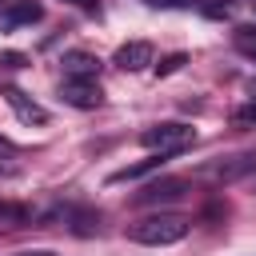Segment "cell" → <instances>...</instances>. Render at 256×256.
<instances>
[{
	"instance_id": "8992f818",
	"label": "cell",
	"mask_w": 256,
	"mask_h": 256,
	"mask_svg": "<svg viewBox=\"0 0 256 256\" xmlns=\"http://www.w3.org/2000/svg\"><path fill=\"white\" fill-rule=\"evenodd\" d=\"M180 196H184V180L164 176V180H152L144 192H136V204H172Z\"/></svg>"
},
{
	"instance_id": "277c9868",
	"label": "cell",
	"mask_w": 256,
	"mask_h": 256,
	"mask_svg": "<svg viewBox=\"0 0 256 256\" xmlns=\"http://www.w3.org/2000/svg\"><path fill=\"white\" fill-rule=\"evenodd\" d=\"M60 100L72 108H100L104 104V88L100 80H64L60 84Z\"/></svg>"
},
{
	"instance_id": "2e32d148",
	"label": "cell",
	"mask_w": 256,
	"mask_h": 256,
	"mask_svg": "<svg viewBox=\"0 0 256 256\" xmlns=\"http://www.w3.org/2000/svg\"><path fill=\"white\" fill-rule=\"evenodd\" d=\"M0 68H24V56L20 52H0Z\"/></svg>"
},
{
	"instance_id": "7c38bea8",
	"label": "cell",
	"mask_w": 256,
	"mask_h": 256,
	"mask_svg": "<svg viewBox=\"0 0 256 256\" xmlns=\"http://www.w3.org/2000/svg\"><path fill=\"white\" fill-rule=\"evenodd\" d=\"M196 8H200V16H208V20H228V16L240 8V0H196Z\"/></svg>"
},
{
	"instance_id": "ba28073f",
	"label": "cell",
	"mask_w": 256,
	"mask_h": 256,
	"mask_svg": "<svg viewBox=\"0 0 256 256\" xmlns=\"http://www.w3.org/2000/svg\"><path fill=\"white\" fill-rule=\"evenodd\" d=\"M4 100H8V108L16 112V120L36 124V128H40V124H48V112H44V108H40L32 96H24L20 88H8V92H4Z\"/></svg>"
},
{
	"instance_id": "52a82bcc",
	"label": "cell",
	"mask_w": 256,
	"mask_h": 256,
	"mask_svg": "<svg viewBox=\"0 0 256 256\" xmlns=\"http://www.w3.org/2000/svg\"><path fill=\"white\" fill-rule=\"evenodd\" d=\"M44 16L40 0H12L8 8H0V28H24V24H36Z\"/></svg>"
},
{
	"instance_id": "e0dca14e",
	"label": "cell",
	"mask_w": 256,
	"mask_h": 256,
	"mask_svg": "<svg viewBox=\"0 0 256 256\" xmlns=\"http://www.w3.org/2000/svg\"><path fill=\"white\" fill-rule=\"evenodd\" d=\"M144 4H152V8H188L196 0H144Z\"/></svg>"
},
{
	"instance_id": "44dd1931",
	"label": "cell",
	"mask_w": 256,
	"mask_h": 256,
	"mask_svg": "<svg viewBox=\"0 0 256 256\" xmlns=\"http://www.w3.org/2000/svg\"><path fill=\"white\" fill-rule=\"evenodd\" d=\"M252 92H256V84H252Z\"/></svg>"
},
{
	"instance_id": "9c48e42d",
	"label": "cell",
	"mask_w": 256,
	"mask_h": 256,
	"mask_svg": "<svg viewBox=\"0 0 256 256\" xmlns=\"http://www.w3.org/2000/svg\"><path fill=\"white\" fill-rule=\"evenodd\" d=\"M64 80H96L100 72V60L92 52H64Z\"/></svg>"
},
{
	"instance_id": "d6986e66",
	"label": "cell",
	"mask_w": 256,
	"mask_h": 256,
	"mask_svg": "<svg viewBox=\"0 0 256 256\" xmlns=\"http://www.w3.org/2000/svg\"><path fill=\"white\" fill-rule=\"evenodd\" d=\"M16 256H56L52 248H28V252H16Z\"/></svg>"
},
{
	"instance_id": "8fae6325",
	"label": "cell",
	"mask_w": 256,
	"mask_h": 256,
	"mask_svg": "<svg viewBox=\"0 0 256 256\" xmlns=\"http://www.w3.org/2000/svg\"><path fill=\"white\" fill-rule=\"evenodd\" d=\"M160 164H164V156H156V152H152L148 160H136V164H128V168L112 172V176H108V184H128V180H144V176H148V172H156Z\"/></svg>"
},
{
	"instance_id": "3957f363",
	"label": "cell",
	"mask_w": 256,
	"mask_h": 256,
	"mask_svg": "<svg viewBox=\"0 0 256 256\" xmlns=\"http://www.w3.org/2000/svg\"><path fill=\"white\" fill-rule=\"evenodd\" d=\"M252 172H256V152H240V156H228V160H216V164L200 168V176L212 180V184H232V180H244Z\"/></svg>"
},
{
	"instance_id": "4fadbf2b",
	"label": "cell",
	"mask_w": 256,
	"mask_h": 256,
	"mask_svg": "<svg viewBox=\"0 0 256 256\" xmlns=\"http://www.w3.org/2000/svg\"><path fill=\"white\" fill-rule=\"evenodd\" d=\"M232 44H236V52H240V56H248V60H256V28H236V36H232Z\"/></svg>"
},
{
	"instance_id": "5bb4252c",
	"label": "cell",
	"mask_w": 256,
	"mask_h": 256,
	"mask_svg": "<svg viewBox=\"0 0 256 256\" xmlns=\"http://www.w3.org/2000/svg\"><path fill=\"white\" fill-rule=\"evenodd\" d=\"M184 64H188V56H184V52H172L168 60H160V64H156V76H172V72H180Z\"/></svg>"
},
{
	"instance_id": "ffe728a7",
	"label": "cell",
	"mask_w": 256,
	"mask_h": 256,
	"mask_svg": "<svg viewBox=\"0 0 256 256\" xmlns=\"http://www.w3.org/2000/svg\"><path fill=\"white\" fill-rule=\"evenodd\" d=\"M0 156H12V140L8 136H0Z\"/></svg>"
},
{
	"instance_id": "9a60e30c",
	"label": "cell",
	"mask_w": 256,
	"mask_h": 256,
	"mask_svg": "<svg viewBox=\"0 0 256 256\" xmlns=\"http://www.w3.org/2000/svg\"><path fill=\"white\" fill-rule=\"evenodd\" d=\"M236 124H244V128H256V96H252V100H248V104L236 112Z\"/></svg>"
},
{
	"instance_id": "6da1fadb",
	"label": "cell",
	"mask_w": 256,
	"mask_h": 256,
	"mask_svg": "<svg viewBox=\"0 0 256 256\" xmlns=\"http://www.w3.org/2000/svg\"><path fill=\"white\" fill-rule=\"evenodd\" d=\"M192 232V220L188 216H176V212H156V216H144L128 228V236L136 244H148V248H164V244H180L184 236Z\"/></svg>"
},
{
	"instance_id": "30bf717a",
	"label": "cell",
	"mask_w": 256,
	"mask_h": 256,
	"mask_svg": "<svg viewBox=\"0 0 256 256\" xmlns=\"http://www.w3.org/2000/svg\"><path fill=\"white\" fill-rule=\"evenodd\" d=\"M36 212L20 200H0V232H16V228H32Z\"/></svg>"
},
{
	"instance_id": "ac0fdd59",
	"label": "cell",
	"mask_w": 256,
	"mask_h": 256,
	"mask_svg": "<svg viewBox=\"0 0 256 256\" xmlns=\"http://www.w3.org/2000/svg\"><path fill=\"white\" fill-rule=\"evenodd\" d=\"M64 4H76V8H84V12H100V0H64Z\"/></svg>"
},
{
	"instance_id": "5b68a950",
	"label": "cell",
	"mask_w": 256,
	"mask_h": 256,
	"mask_svg": "<svg viewBox=\"0 0 256 256\" xmlns=\"http://www.w3.org/2000/svg\"><path fill=\"white\" fill-rule=\"evenodd\" d=\"M152 60H156V52H152L148 40H128V44H120L116 56H112V64L124 68V72H144Z\"/></svg>"
},
{
	"instance_id": "7a4b0ae2",
	"label": "cell",
	"mask_w": 256,
	"mask_h": 256,
	"mask_svg": "<svg viewBox=\"0 0 256 256\" xmlns=\"http://www.w3.org/2000/svg\"><path fill=\"white\" fill-rule=\"evenodd\" d=\"M140 144L156 156H172V152H184L196 144V128L184 124V120H164V124H152L140 132Z\"/></svg>"
}]
</instances>
